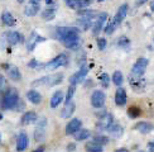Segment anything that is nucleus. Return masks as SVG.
Instances as JSON below:
<instances>
[{"mask_svg":"<svg viewBox=\"0 0 154 152\" xmlns=\"http://www.w3.org/2000/svg\"><path fill=\"white\" fill-rule=\"evenodd\" d=\"M4 67L8 69V76L10 77L13 81H20V79H22V74H20V71L19 69L17 67V66H8V65H4Z\"/></svg>","mask_w":154,"mask_h":152,"instance_id":"f3484780","label":"nucleus"},{"mask_svg":"<svg viewBox=\"0 0 154 152\" xmlns=\"http://www.w3.org/2000/svg\"><path fill=\"white\" fill-rule=\"evenodd\" d=\"M39 9H40V4L38 0H30V1H28V4L24 8V14L27 17H34L38 14Z\"/></svg>","mask_w":154,"mask_h":152,"instance_id":"1a4fd4ad","label":"nucleus"},{"mask_svg":"<svg viewBox=\"0 0 154 152\" xmlns=\"http://www.w3.org/2000/svg\"><path fill=\"white\" fill-rule=\"evenodd\" d=\"M63 80V74L62 72H57V74H53L48 76V86H54V85H58L62 83Z\"/></svg>","mask_w":154,"mask_h":152,"instance_id":"a878e982","label":"nucleus"},{"mask_svg":"<svg viewBox=\"0 0 154 152\" xmlns=\"http://www.w3.org/2000/svg\"><path fill=\"white\" fill-rule=\"evenodd\" d=\"M43 84H48V76L40 77V79H38V80H35V81L32 83L33 86H38V85H43Z\"/></svg>","mask_w":154,"mask_h":152,"instance_id":"58836bf2","label":"nucleus"},{"mask_svg":"<svg viewBox=\"0 0 154 152\" xmlns=\"http://www.w3.org/2000/svg\"><path fill=\"white\" fill-rule=\"evenodd\" d=\"M85 150L86 152H104V148H102V146L95 143V142H87L86 146H85Z\"/></svg>","mask_w":154,"mask_h":152,"instance_id":"bb28decb","label":"nucleus"},{"mask_svg":"<svg viewBox=\"0 0 154 152\" xmlns=\"http://www.w3.org/2000/svg\"><path fill=\"white\" fill-rule=\"evenodd\" d=\"M27 99L32 104L38 105V104H40V102H42V95L37 91V90L32 89V90H28V91H27Z\"/></svg>","mask_w":154,"mask_h":152,"instance_id":"412c9836","label":"nucleus"},{"mask_svg":"<svg viewBox=\"0 0 154 152\" xmlns=\"http://www.w3.org/2000/svg\"><path fill=\"white\" fill-rule=\"evenodd\" d=\"M152 143H153V146H154V141H153V142H152Z\"/></svg>","mask_w":154,"mask_h":152,"instance_id":"864d4df0","label":"nucleus"},{"mask_svg":"<svg viewBox=\"0 0 154 152\" xmlns=\"http://www.w3.org/2000/svg\"><path fill=\"white\" fill-rule=\"evenodd\" d=\"M18 103H19V93L17 89H9L5 91L1 100V107L4 109H14L17 108Z\"/></svg>","mask_w":154,"mask_h":152,"instance_id":"f03ea898","label":"nucleus"},{"mask_svg":"<svg viewBox=\"0 0 154 152\" xmlns=\"http://www.w3.org/2000/svg\"><path fill=\"white\" fill-rule=\"evenodd\" d=\"M67 61H68L67 55H66V53H61V55H58L57 57H54L53 60H51L49 62L46 64L44 67L47 69V70H56V69L61 67V66L66 65Z\"/></svg>","mask_w":154,"mask_h":152,"instance_id":"20e7f679","label":"nucleus"},{"mask_svg":"<svg viewBox=\"0 0 154 152\" xmlns=\"http://www.w3.org/2000/svg\"><path fill=\"white\" fill-rule=\"evenodd\" d=\"M107 20V14L106 13H99L96 20L92 24V34L99 36V33L104 29V23Z\"/></svg>","mask_w":154,"mask_h":152,"instance_id":"423d86ee","label":"nucleus"},{"mask_svg":"<svg viewBox=\"0 0 154 152\" xmlns=\"http://www.w3.org/2000/svg\"><path fill=\"white\" fill-rule=\"evenodd\" d=\"M0 143H1V134H0Z\"/></svg>","mask_w":154,"mask_h":152,"instance_id":"3c124183","label":"nucleus"},{"mask_svg":"<svg viewBox=\"0 0 154 152\" xmlns=\"http://www.w3.org/2000/svg\"><path fill=\"white\" fill-rule=\"evenodd\" d=\"M76 26L78 27V29L86 31L90 27H92V22L91 20H87V19H83V18H78L77 20H76Z\"/></svg>","mask_w":154,"mask_h":152,"instance_id":"c85d7f7f","label":"nucleus"},{"mask_svg":"<svg viewBox=\"0 0 154 152\" xmlns=\"http://www.w3.org/2000/svg\"><path fill=\"white\" fill-rule=\"evenodd\" d=\"M128 115L132 118V119H137V118H139V117L142 115L140 108H138V107H130L128 109Z\"/></svg>","mask_w":154,"mask_h":152,"instance_id":"2f4dec72","label":"nucleus"},{"mask_svg":"<svg viewBox=\"0 0 154 152\" xmlns=\"http://www.w3.org/2000/svg\"><path fill=\"white\" fill-rule=\"evenodd\" d=\"M81 126H82L81 119H78V118H73L72 121H69L67 123V126H66V134L67 136L74 134L76 132H78L81 129Z\"/></svg>","mask_w":154,"mask_h":152,"instance_id":"f8f14e48","label":"nucleus"},{"mask_svg":"<svg viewBox=\"0 0 154 152\" xmlns=\"http://www.w3.org/2000/svg\"><path fill=\"white\" fill-rule=\"evenodd\" d=\"M92 142H95V143L100 145V146H104V145L109 143V137L99 134V136H95V137H94V141H92Z\"/></svg>","mask_w":154,"mask_h":152,"instance_id":"72a5a7b5","label":"nucleus"},{"mask_svg":"<svg viewBox=\"0 0 154 152\" xmlns=\"http://www.w3.org/2000/svg\"><path fill=\"white\" fill-rule=\"evenodd\" d=\"M97 15H99V13H97V12L88 10V9H83V10L78 12V17H80V18L87 19V20H91V22H92V19L97 18Z\"/></svg>","mask_w":154,"mask_h":152,"instance_id":"393cba45","label":"nucleus"},{"mask_svg":"<svg viewBox=\"0 0 154 152\" xmlns=\"http://www.w3.org/2000/svg\"><path fill=\"white\" fill-rule=\"evenodd\" d=\"M5 38H7L8 43H10V45H18L24 41V37L19 32H15V31H10V32L5 33Z\"/></svg>","mask_w":154,"mask_h":152,"instance_id":"4468645a","label":"nucleus"},{"mask_svg":"<svg viewBox=\"0 0 154 152\" xmlns=\"http://www.w3.org/2000/svg\"><path fill=\"white\" fill-rule=\"evenodd\" d=\"M100 83H101V85H102V86H104L105 89L109 88V85H110V77H109V75H107V74H102V75L100 76Z\"/></svg>","mask_w":154,"mask_h":152,"instance_id":"f704fd0d","label":"nucleus"},{"mask_svg":"<svg viewBox=\"0 0 154 152\" xmlns=\"http://www.w3.org/2000/svg\"><path fill=\"white\" fill-rule=\"evenodd\" d=\"M91 1L90 0H67L66 1V5L71 9H74V10H83L86 7L91 5Z\"/></svg>","mask_w":154,"mask_h":152,"instance_id":"9b49d317","label":"nucleus"},{"mask_svg":"<svg viewBox=\"0 0 154 152\" xmlns=\"http://www.w3.org/2000/svg\"><path fill=\"white\" fill-rule=\"evenodd\" d=\"M74 109H76V104L74 102H69V103H66V105L63 107L62 112L59 113V117L61 118H69L73 114Z\"/></svg>","mask_w":154,"mask_h":152,"instance_id":"6ab92c4d","label":"nucleus"},{"mask_svg":"<svg viewBox=\"0 0 154 152\" xmlns=\"http://www.w3.org/2000/svg\"><path fill=\"white\" fill-rule=\"evenodd\" d=\"M148 148H149V150H148L149 152H154V146H153V143H152V142L148 145Z\"/></svg>","mask_w":154,"mask_h":152,"instance_id":"a18cd8bd","label":"nucleus"},{"mask_svg":"<svg viewBox=\"0 0 154 152\" xmlns=\"http://www.w3.org/2000/svg\"><path fill=\"white\" fill-rule=\"evenodd\" d=\"M106 95L102 90H95L91 94V105L94 108H102L105 104Z\"/></svg>","mask_w":154,"mask_h":152,"instance_id":"39448f33","label":"nucleus"},{"mask_svg":"<svg viewBox=\"0 0 154 152\" xmlns=\"http://www.w3.org/2000/svg\"><path fill=\"white\" fill-rule=\"evenodd\" d=\"M74 91H76V86L73 85H69V88L67 90V95H66V103L72 102V96L74 95Z\"/></svg>","mask_w":154,"mask_h":152,"instance_id":"c9c22d12","label":"nucleus"},{"mask_svg":"<svg viewBox=\"0 0 154 152\" xmlns=\"http://www.w3.org/2000/svg\"><path fill=\"white\" fill-rule=\"evenodd\" d=\"M56 5H51V7H47L44 9L43 12H42V18L44 19V20H52L56 15Z\"/></svg>","mask_w":154,"mask_h":152,"instance_id":"b1692460","label":"nucleus"},{"mask_svg":"<svg viewBox=\"0 0 154 152\" xmlns=\"http://www.w3.org/2000/svg\"><path fill=\"white\" fill-rule=\"evenodd\" d=\"M113 124H114V115L110 113H107L105 117L100 118L96 127H97V129H100V131H107Z\"/></svg>","mask_w":154,"mask_h":152,"instance_id":"6e6552de","label":"nucleus"},{"mask_svg":"<svg viewBox=\"0 0 154 152\" xmlns=\"http://www.w3.org/2000/svg\"><path fill=\"white\" fill-rule=\"evenodd\" d=\"M107 131H109V133L113 137H120L121 134H123V131L124 129H123V127L119 126V124H113Z\"/></svg>","mask_w":154,"mask_h":152,"instance_id":"c756f323","label":"nucleus"},{"mask_svg":"<svg viewBox=\"0 0 154 152\" xmlns=\"http://www.w3.org/2000/svg\"><path fill=\"white\" fill-rule=\"evenodd\" d=\"M119 46L124 47V48H125V47H128L129 46V39L127 37H120L119 38Z\"/></svg>","mask_w":154,"mask_h":152,"instance_id":"a19ab883","label":"nucleus"},{"mask_svg":"<svg viewBox=\"0 0 154 152\" xmlns=\"http://www.w3.org/2000/svg\"><path fill=\"white\" fill-rule=\"evenodd\" d=\"M116 28H118V27H116L113 22H110L109 24H107V26L104 28V32L106 33V34H111V33H113V32L116 29Z\"/></svg>","mask_w":154,"mask_h":152,"instance_id":"4c0bfd02","label":"nucleus"},{"mask_svg":"<svg viewBox=\"0 0 154 152\" xmlns=\"http://www.w3.org/2000/svg\"><path fill=\"white\" fill-rule=\"evenodd\" d=\"M39 64L37 62V60H32L29 64H28V66H29V67H37V66H38Z\"/></svg>","mask_w":154,"mask_h":152,"instance_id":"37998d69","label":"nucleus"},{"mask_svg":"<svg viewBox=\"0 0 154 152\" xmlns=\"http://www.w3.org/2000/svg\"><path fill=\"white\" fill-rule=\"evenodd\" d=\"M150 9H152V12H154V1L150 3Z\"/></svg>","mask_w":154,"mask_h":152,"instance_id":"09e8293b","label":"nucleus"},{"mask_svg":"<svg viewBox=\"0 0 154 152\" xmlns=\"http://www.w3.org/2000/svg\"><path fill=\"white\" fill-rule=\"evenodd\" d=\"M44 137H46V131H44V128L37 127L35 131H34V140H35L37 142H42V141L44 140Z\"/></svg>","mask_w":154,"mask_h":152,"instance_id":"473e14b6","label":"nucleus"},{"mask_svg":"<svg viewBox=\"0 0 154 152\" xmlns=\"http://www.w3.org/2000/svg\"><path fill=\"white\" fill-rule=\"evenodd\" d=\"M1 119H3V114L0 113V121H1Z\"/></svg>","mask_w":154,"mask_h":152,"instance_id":"8fccbe9b","label":"nucleus"},{"mask_svg":"<svg viewBox=\"0 0 154 152\" xmlns=\"http://www.w3.org/2000/svg\"><path fill=\"white\" fill-rule=\"evenodd\" d=\"M1 22L3 24H5L7 27H13L15 24V18L13 17V14L10 12H3L1 14Z\"/></svg>","mask_w":154,"mask_h":152,"instance_id":"5701e85b","label":"nucleus"},{"mask_svg":"<svg viewBox=\"0 0 154 152\" xmlns=\"http://www.w3.org/2000/svg\"><path fill=\"white\" fill-rule=\"evenodd\" d=\"M134 128L137 131H139L140 133L147 134V133L152 132L154 129V126L152 124V123H149V122H139V123H137V124L134 126Z\"/></svg>","mask_w":154,"mask_h":152,"instance_id":"4be33fe9","label":"nucleus"},{"mask_svg":"<svg viewBox=\"0 0 154 152\" xmlns=\"http://www.w3.org/2000/svg\"><path fill=\"white\" fill-rule=\"evenodd\" d=\"M37 127H39V128H44L46 127V124H47V119H46L44 117H42V118H39V119H37Z\"/></svg>","mask_w":154,"mask_h":152,"instance_id":"79ce46f5","label":"nucleus"},{"mask_svg":"<svg viewBox=\"0 0 154 152\" xmlns=\"http://www.w3.org/2000/svg\"><path fill=\"white\" fill-rule=\"evenodd\" d=\"M7 88V80L3 75H0V94H1Z\"/></svg>","mask_w":154,"mask_h":152,"instance_id":"ea45409f","label":"nucleus"},{"mask_svg":"<svg viewBox=\"0 0 154 152\" xmlns=\"http://www.w3.org/2000/svg\"><path fill=\"white\" fill-rule=\"evenodd\" d=\"M44 146H40V147H38V148H37L35 151H33V152H44Z\"/></svg>","mask_w":154,"mask_h":152,"instance_id":"49530a36","label":"nucleus"},{"mask_svg":"<svg viewBox=\"0 0 154 152\" xmlns=\"http://www.w3.org/2000/svg\"><path fill=\"white\" fill-rule=\"evenodd\" d=\"M56 37L68 50H77L80 47V34L73 27H58L56 29Z\"/></svg>","mask_w":154,"mask_h":152,"instance_id":"f257e3e1","label":"nucleus"},{"mask_svg":"<svg viewBox=\"0 0 154 152\" xmlns=\"http://www.w3.org/2000/svg\"><path fill=\"white\" fill-rule=\"evenodd\" d=\"M116 152H129V151H128V150H125V148H119Z\"/></svg>","mask_w":154,"mask_h":152,"instance_id":"de8ad7c7","label":"nucleus"},{"mask_svg":"<svg viewBox=\"0 0 154 152\" xmlns=\"http://www.w3.org/2000/svg\"><path fill=\"white\" fill-rule=\"evenodd\" d=\"M37 119H38L37 113L33 112V110H29V112H25L24 114H23V117L20 119V123L23 126H28V124H32V123H35Z\"/></svg>","mask_w":154,"mask_h":152,"instance_id":"2eb2a0df","label":"nucleus"},{"mask_svg":"<svg viewBox=\"0 0 154 152\" xmlns=\"http://www.w3.org/2000/svg\"><path fill=\"white\" fill-rule=\"evenodd\" d=\"M28 145H29V138L25 132H20L17 137V151L18 152H23L27 150Z\"/></svg>","mask_w":154,"mask_h":152,"instance_id":"ddd939ff","label":"nucleus"},{"mask_svg":"<svg viewBox=\"0 0 154 152\" xmlns=\"http://www.w3.org/2000/svg\"><path fill=\"white\" fill-rule=\"evenodd\" d=\"M115 103L116 105H124L125 103H127V90H125L124 88H119L118 90H116L115 93Z\"/></svg>","mask_w":154,"mask_h":152,"instance_id":"a211bd4d","label":"nucleus"},{"mask_svg":"<svg viewBox=\"0 0 154 152\" xmlns=\"http://www.w3.org/2000/svg\"><path fill=\"white\" fill-rule=\"evenodd\" d=\"M113 83H114V85H116V86L121 88V85H123V83H124V76L120 71H115V72L113 74Z\"/></svg>","mask_w":154,"mask_h":152,"instance_id":"7c9ffc66","label":"nucleus"},{"mask_svg":"<svg viewBox=\"0 0 154 152\" xmlns=\"http://www.w3.org/2000/svg\"><path fill=\"white\" fill-rule=\"evenodd\" d=\"M64 99V94L62 90H57V91H54L53 95L51 96V100H49V105L51 108H57L61 103L63 102Z\"/></svg>","mask_w":154,"mask_h":152,"instance_id":"dca6fc26","label":"nucleus"},{"mask_svg":"<svg viewBox=\"0 0 154 152\" xmlns=\"http://www.w3.org/2000/svg\"><path fill=\"white\" fill-rule=\"evenodd\" d=\"M43 41H44L43 37L38 36L35 32L32 33V34H30V38L27 41V48H28V51H33L34 47H35V45L38 43V42H43Z\"/></svg>","mask_w":154,"mask_h":152,"instance_id":"aec40b11","label":"nucleus"},{"mask_svg":"<svg viewBox=\"0 0 154 152\" xmlns=\"http://www.w3.org/2000/svg\"><path fill=\"white\" fill-rule=\"evenodd\" d=\"M148 64H149V61H148V58H145V57L138 58L137 62L133 65L132 76H134V77H142V76L144 75V72H145Z\"/></svg>","mask_w":154,"mask_h":152,"instance_id":"7ed1b4c3","label":"nucleus"},{"mask_svg":"<svg viewBox=\"0 0 154 152\" xmlns=\"http://www.w3.org/2000/svg\"><path fill=\"white\" fill-rule=\"evenodd\" d=\"M90 136H91V132L88 131V129H80L78 132H76L73 134V138L76 140V141H85Z\"/></svg>","mask_w":154,"mask_h":152,"instance_id":"cd10ccee","label":"nucleus"},{"mask_svg":"<svg viewBox=\"0 0 154 152\" xmlns=\"http://www.w3.org/2000/svg\"><path fill=\"white\" fill-rule=\"evenodd\" d=\"M87 72H88V67L86 65H82L81 69L78 70L77 72H74L71 77H69V84L73 85V86H76L78 83H81L82 80L85 79V76L87 75Z\"/></svg>","mask_w":154,"mask_h":152,"instance_id":"0eeeda50","label":"nucleus"},{"mask_svg":"<svg viewBox=\"0 0 154 152\" xmlns=\"http://www.w3.org/2000/svg\"><path fill=\"white\" fill-rule=\"evenodd\" d=\"M138 152H145V151H143V150H140V151H138Z\"/></svg>","mask_w":154,"mask_h":152,"instance_id":"603ef678","label":"nucleus"},{"mask_svg":"<svg viewBox=\"0 0 154 152\" xmlns=\"http://www.w3.org/2000/svg\"><path fill=\"white\" fill-rule=\"evenodd\" d=\"M74 148H76V146H74L73 143H71V145H68V147H67V150H68L69 152H71V151H73Z\"/></svg>","mask_w":154,"mask_h":152,"instance_id":"c03bdc74","label":"nucleus"},{"mask_svg":"<svg viewBox=\"0 0 154 152\" xmlns=\"http://www.w3.org/2000/svg\"><path fill=\"white\" fill-rule=\"evenodd\" d=\"M128 8H129L128 4H123V5H120V8L118 9V12H116L114 19L111 20L116 27H119L121 23H123V20L125 19V17H127V14H128Z\"/></svg>","mask_w":154,"mask_h":152,"instance_id":"9d476101","label":"nucleus"},{"mask_svg":"<svg viewBox=\"0 0 154 152\" xmlns=\"http://www.w3.org/2000/svg\"><path fill=\"white\" fill-rule=\"evenodd\" d=\"M106 46H107V41L105 39V38H102V37L97 38V47H99L100 51H104L106 48Z\"/></svg>","mask_w":154,"mask_h":152,"instance_id":"e433bc0d","label":"nucleus"}]
</instances>
